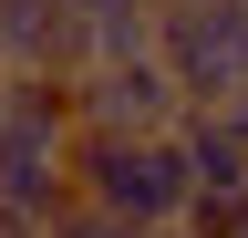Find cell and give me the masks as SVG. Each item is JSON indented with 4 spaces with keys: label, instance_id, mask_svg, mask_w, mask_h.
<instances>
[{
    "label": "cell",
    "instance_id": "10",
    "mask_svg": "<svg viewBox=\"0 0 248 238\" xmlns=\"http://www.w3.org/2000/svg\"><path fill=\"white\" fill-rule=\"evenodd\" d=\"M228 238H248V207H238V218H228Z\"/></svg>",
    "mask_w": 248,
    "mask_h": 238
},
{
    "label": "cell",
    "instance_id": "9",
    "mask_svg": "<svg viewBox=\"0 0 248 238\" xmlns=\"http://www.w3.org/2000/svg\"><path fill=\"white\" fill-rule=\"evenodd\" d=\"M124 238H186V228H124Z\"/></svg>",
    "mask_w": 248,
    "mask_h": 238
},
{
    "label": "cell",
    "instance_id": "2",
    "mask_svg": "<svg viewBox=\"0 0 248 238\" xmlns=\"http://www.w3.org/2000/svg\"><path fill=\"white\" fill-rule=\"evenodd\" d=\"M0 197L42 228L73 207V83L0 73Z\"/></svg>",
    "mask_w": 248,
    "mask_h": 238
},
{
    "label": "cell",
    "instance_id": "3",
    "mask_svg": "<svg viewBox=\"0 0 248 238\" xmlns=\"http://www.w3.org/2000/svg\"><path fill=\"white\" fill-rule=\"evenodd\" d=\"M155 63L186 104L248 94V11L238 0H155Z\"/></svg>",
    "mask_w": 248,
    "mask_h": 238
},
{
    "label": "cell",
    "instance_id": "7",
    "mask_svg": "<svg viewBox=\"0 0 248 238\" xmlns=\"http://www.w3.org/2000/svg\"><path fill=\"white\" fill-rule=\"evenodd\" d=\"M62 11H73L83 32H104V21H155V0H62Z\"/></svg>",
    "mask_w": 248,
    "mask_h": 238
},
{
    "label": "cell",
    "instance_id": "11",
    "mask_svg": "<svg viewBox=\"0 0 248 238\" xmlns=\"http://www.w3.org/2000/svg\"><path fill=\"white\" fill-rule=\"evenodd\" d=\"M238 11H248V0H238Z\"/></svg>",
    "mask_w": 248,
    "mask_h": 238
},
{
    "label": "cell",
    "instance_id": "4",
    "mask_svg": "<svg viewBox=\"0 0 248 238\" xmlns=\"http://www.w3.org/2000/svg\"><path fill=\"white\" fill-rule=\"evenodd\" d=\"M186 94L166 83V63H83L73 73V135H176Z\"/></svg>",
    "mask_w": 248,
    "mask_h": 238
},
{
    "label": "cell",
    "instance_id": "6",
    "mask_svg": "<svg viewBox=\"0 0 248 238\" xmlns=\"http://www.w3.org/2000/svg\"><path fill=\"white\" fill-rule=\"evenodd\" d=\"M166 145H176L186 197H197V207H238V197H248V135L228 125V104H186Z\"/></svg>",
    "mask_w": 248,
    "mask_h": 238
},
{
    "label": "cell",
    "instance_id": "5",
    "mask_svg": "<svg viewBox=\"0 0 248 238\" xmlns=\"http://www.w3.org/2000/svg\"><path fill=\"white\" fill-rule=\"evenodd\" d=\"M83 63H93V42H83V21L62 11V0H0V73L73 83Z\"/></svg>",
    "mask_w": 248,
    "mask_h": 238
},
{
    "label": "cell",
    "instance_id": "1",
    "mask_svg": "<svg viewBox=\"0 0 248 238\" xmlns=\"http://www.w3.org/2000/svg\"><path fill=\"white\" fill-rule=\"evenodd\" d=\"M73 207L104 228H186V166L166 135H73Z\"/></svg>",
    "mask_w": 248,
    "mask_h": 238
},
{
    "label": "cell",
    "instance_id": "12",
    "mask_svg": "<svg viewBox=\"0 0 248 238\" xmlns=\"http://www.w3.org/2000/svg\"><path fill=\"white\" fill-rule=\"evenodd\" d=\"M238 104H248V94H238Z\"/></svg>",
    "mask_w": 248,
    "mask_h": 238
},
{
    "label": "cell",
    "instance_id": "8",
    "mask_svg": "<svg viewBox=\"0 0 248 238\" xmlns=\"http://www.w3.org/2000/svg\"><path fill=\"white\" fill-rule=\"evenodd\" d=\"M0 238H42V218H21V207L0 197Z\"/></svg>",
    "mask_w": 248,
    "mask_h": 238
}]
</instances>
